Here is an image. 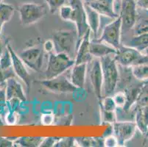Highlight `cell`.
I'll use <instances>...</instances> for the list:
<instances>
[{
    "label": "cell",
    "instance_id": "6da1fadb",
    "mask_svg": "<svg viewBox=\"0 0 148 147\" xmlns=\"http://www.w3.org/2000/svg\"><path fill=\"white\" fill-rule=\"evenodd\" d=\"M100 60L103 71V97L113 96L116 90L119 80V67L114 55L103 57Z\"/></svg>",
    "mask_w": 148,
    "mask_h": 147
},
{
    "label": "cell",
    "instance_id": "7a4b0ae2",
    "mask_svg": "<svg viewBox=\"0 0 148 147\" xmlns=\"http://www.w3.org/2000/svg\"><path fill=\"white\" fill-rule=\"evenodd\" d=\"M55 52L64 53L75 60L80 39L77 30H58L52 36Z\"/></svg>",
    "mask_w": 148,
    "mask_h": 147
},
{
    "label": "cell",
    "instance_id": "3957f363",
    "mask_svg": "<svg viewBox=\"0 0 148 147\" xmlns=\"http://www.w3.org/2000/svg\"><path fill=\"white\" fill-rule=\"evenodd\" d=\"M75 60L64 53H49L47 66L45 71L46 79H52L63 75L65 71L72 68Z\"/></svg>",
    "mask_w": 148,
    "mask_h": 147
},
{
    "label": "cell",
    "instance_id": "277c9868",
    "mask_svg": "<svg viewBox=\"0 0 148 147\" xmlns=\"http://www.w3.org/2000/svg\"><path fill=\"white\" fill-rule=\"evenodd\" d=\"M114 59L117 64L126 67H132L142 63H148V55L136 49L127 46H121L116 49Z\"/></svg>",
    "mask_w": 148,
    "mask_h": 147
},
{
    "label": "cell",
    "instance_id": "5b68a950",
    "mask_svg": "<svg viewBox=\"0 0 148 147\" xmlns=\"http://www.w3.org/2000/svg\"><path fill=\"white\" fill-rule=\"evenodd\" d=\"M95 40L106 43L118 49L122 46V21L120 17L119 16L108 24H106L101 31L100 36Z\"/></svg>",
    "mask_w": 148,
    "mask_h": 147
},
{
    "label": "cell",
    "instance_id": "8992f818",
    "mask_svg": "<svg viewBox=\"0 0 148 147\" xmlns=\"http://www.w3.org/2000/svg\"><path fill=\"white\" fill-rule=\"evenodd\" d=\"M20 19L23 26H29L43 18L47 15L45 6L36 3H24L18 8Z\"/></svg>",
    "mask_w": 148,
    "mask_h": 147
},
{
    "label": "cell",
    "instance_id": "52a82bcc",
    "mask_svg": "<svg viewBox=\"0 0 148 147\" xmlns=\"http://www.w3.org/2000/svg\"><path fill=\"white\" fill-rule=\"evenodd\" d=\"M69 5L72 8V22L76 25L77 32L81 40L87 31L90 29L87 22L85 3L82 0H69Z\"/></svg>",
    "mask_w": 148,
    "mask_h": 147
},
{
    "label": "cell",
    "instance_id": "ba28073f",
    "mask_svg": "<svg viewBox=\"0 0 148 147\" xmlns=\"http://www.w3.org/2000/svg\"><path fill=\"white\" fill-rule=\"evenodd\" d=\"M137 16V5L135 0H122L119 16L122 21V33L123 31L132 30Z\"/></svg>",
    "mask_w": 148,
    "mask_h": 147
},
{
    "label": "cell",
    "instance_id": "9c48e42d",
    "mask_svg": "<svg viewBox=\"0 0 148 147\" xmlns=\"http://www.w3.org/2000/svg\"><path fill=\"white\" fill-rule=\"evenodd\" d=\"M44 56V49L40 46H33L20 53V58L27 66L35 71H41Z\"/></svg>",
    "mask_w": 148,
    "mask_h": 147
},
{
    "label": "cell",
    "instance_id": "30bf717a",
    "mask_svg": "<svg viewBox=\"0 0 148 147\" xmlns=\"http://www.w3.org/2000/svg\"><path fill=\"white\" fill-rule=\"evenodd\" d=\"M38 83L48 91L58 94H70L78 89L72 84L68 77L64 76V74L52 79L39 81Z\"/></svg>",
    "mask_w": 148,
    "mask_h": 147
},
{
    "label": "cell",
    "instance_id": "8fae6325",
    "mask_svg": "<svg viewBox=\"0 0 148 147\" xmlns=\"http://www.w3.org/2000/svg\"><path fill=\"white\" fill-rule=\"evenodd\" d=\"M138 129L134 121H116L113 124V135L118 141L119 146H124L130 141Z\"/></svg>",
    "mask_w": 148,
    "mask_h": 147
},
{
    "label": "cell",
    "instance_id": "7c38bea8",
    "mask_svg": "<svg viewBox=\"0 0 148 147\" xmlns=\"http://www.w3.org/2000/svg\"><path fill=\"white\" fill-rule=\"evenodd\" d=\"M89 78L95 95L99 101H100L103 99V78L100 60L99 58H94L91 60Z\"/></svg>",
    "mask_w": 148,
    "mask_h": 147
},
{
    "label": "cell",
    "instance_id": "4fadbf2b",
    "mask_svg": "<svg viewBox=\"0 0 148 147\" xmlns=\"http://www.w3.org/2000/svg\"><path fill=\"white\" fill-rule=\"evenodd\" d=\"M7 46L11 56L12 67H13V71L16 75V76H18L25 83L27 91H29L31 88V79L29 72L26 68V65L20 58V57L13 51L10 45H8Z\"/></svg>",
    "mask_w": 148,
    "mask_h": 147
},
{
    "label": "cell",
    "instance_id": "5bb4252c",
    "mask_svg": "<svg viewBox=\"0 0 148 147\" xmlns=\"http://www.w3.org/2000/svg\"><path fill=\"white\" fill-rule=\"evenodd\" d=\"M88 5L103 17L111 19L119 17V15L116 12V3L114 0H95L88 3Z\"/></svg>",
    "mask_w": 148,
    "mask_h": 147
},
{
    "label": "cell",
    "instance_id": "9a60e30c",
    "mask_svg": "<svg viewBox=\"0 0 148 147\" xmlns=\"http://www.w3.org/2000/svg\"><path fill=\"white\" fill-rule=\"evenodd\" d=\"M91 29H88L84 35L79 44L77 51L76 57H75V64L80 63H88L95 58L90 52V35Z\"/></svg>",
    "mask_w": 148,
    "mask_h": 147
},
{
    "label": "cell",
    "instance_id": "2e32d148",
    "mask_svg": "<svg viewBox=\"0 0 148 147\" xmlns=\"http://www.w3.org/2000/svg\"><path fill=\"white\" fill-rule=\"evenodd\" d=\"M6 100L17 99L21 102H26L27 98L21 85L13 77L8 78L5 83Z\"/></svg>",
    "mask_w": 148,
    "mask_h": 147
},
{
    "label": "cell",
    "instance_id": "e0dca14e",
    "mask_svg": "<svg viewBox=\"0 0 148 147\" xmlns=\"http://www.w3.org/2000/svg\"><path fill=\"white\" fill-rule=\"evenodd\" d=\"M88 63L75 64L71 68L69 75V80L77 88H83L86 81Z\"/></svg>",
    "mask_w": 148,
    "mask_h": 147
},
{
    "label": "cell",
    "instance_id": "ac0fdd59",
    "mask_svg": "<svg viewBox=\"0 0 148 147\" xmlns=\"http://www.w3.org/2000/svg\"><path fill=\"white\" fill-rule=\"evenodd\" d=\"M90 52L95 58L100 59L108 55H115L116 49L106 43L94 40L90 43Z\"/></svg>",
    "mask_w": 148,
    "mask_h": 147
},
{
    "label": "cell",
    "instance_id": "d6986e66",
    "mask_svg": "<svg viewBox=\"0 0 148 147\" xmlns=\"http://www.w3.org/2000/svg\"><path fill=\"white\" fill-rule=\"evenodd\" d=\"M85 9L86 12L87 22L89 29L95 35V39H97L98 35L100 33L101 16L86 3H85Z\"/></svg>",
    "mask_w": 148,
    "mask_h": 147
},
{
    "label": "cell",
    "instance_id": "ffe728a7",
    "mask_svg": "<svg viewBox=\"0 0 148 147\" xmlns=\"http://www.w3.org/2000/svg\"><path fill=\"white\" fill-rule=\"evenodd\" d=\"M135 107V119L137 128L143 134L147 133L148 128V106H138Z\"/></svg>",
    "mask_w": 148,
    "mask_h": 147
},
{
    "label": "cell",
    "instance_id": "44dd1931",
    "mask_svg": "<svg viewBox=\"0 0 148 147\" xmlns=\"http://www.w3.org/2000/svg\"><path fill=\"white\" fill-rule=\"evenodd\" d=\"M145 10V15H142V13L138 12V8H137L136 20L134 28L132 29L134 32V36L148 33V10Z\"/></svg>",
    "mask_w": 148,
    "mask_h": 147
},
{
    "label": "cell",
    "instance_id": "7402d4cb",
    "mask_svg": "<svg viewBox=\"0 0 148 147\" xmlns=\"http://www.w3.org/2000/svg\"><path fill=\"white\" fill-rule=\"evenodd\" d=\"M125 46L133 47L140 52H144L148 48V33L134 35L126 42Z\"/></svg>",
    "mask_w": 148,
    "mask_h": 147
},
{
    "label": "cell",
    "instance_id": "603a6c76",
    "mask_svg": "<svg viewBox=\"0 0 148 147\" xmlns=\"http://www.w3.org/2000/svg\"><path fill=\"white\" fill-rule=\"evenodd\" d=\"M15 11L14 7L9 4L0 3V37L2 35V27L5 23L8 22L13 17Z\"/></svg>",
    "mask_w": 148,
    "mask_h": 147
},
{
    "label": "cell",
    "instance_id": "cb8c5ba5",
    "mask_svg": "<svg viewBox=\"0 0 148 147\" xmlns=\"http://www.w3.org/2000/svg\"><path fill=\"white\" fill-rule=\"evenodd\" d=\"M77 146L82 147H95V146H105L104 138L100 137H76Z\"/></svg>",
    "mask_w": 148,
    "mask_h": 147
},
{
    "label": "cell",
    "instance_id": "d4e9b609",
    "mask_svg": "<svg viewBox=\"0 0 148 147\" xmlns=\"http://www.w3.org/2000/svg\"><path fill=\"white\" fill-rule=\"evenodd\" d=\"M44 137H21L13 141L16 146L23 147H38Z\"/></svg>",
    "mask_w": 148,
    "mask_h": 147
},
{
    "label": "cell",
    "instance_id": "484cf974",
    "mask_svg": "<svg viewBox=\"0 0 148 147\" xmlns=\"http://www.w3.org/2000/svg\"><path fill=\"white\" fill-rule=\"evenodd\" d=\"M134 77L140 81L148 80V63H142L131 67Z\"/></svg>",
    "mask_w": 148,
    "mask_h": 147
},
{
    "label": "cell",
    "instance_id": "4316f807",
    "mask_svg": "<svg viewBox=\"0 0 148 147\" xmlns=\"http://www.w3.org/2000/svg\"><path fill=\"white\" fill-rule=\"evenodd\" d=\"M100 108L103 109L108 111H115L116 109V105L113 96H107L103 97V99L99 101Z\"/></svg>",
    "mask_w": 148,
    "mask_h": 147
},
{
    "label": "cell",
    "instance_id": "83f0119b",
    "mask_svg": "<svg viewBox=\"0 0 148 147\" xmlns=\"http://www.w3.org/2000/svg\"><path fill=\"white\" fill-rule=\"evenodd\" d=\"M138 106H148V80L145 81L135 104Z\"/></svg>",
    "mask_w": 148,
    "mask_h": 147
},
{
    "label": "cell",
    "instance_id": "f1b7e54d",
    "mask_svg": "<svg viewBox=\"0 0 148 147\" xmlns=\"http://www.w3.org/2000/svg\"><path fill=\"white\" fill-rule=\"evenodd\" d=\"M0 66L2 70H6L12 67V59L8 46L0 57Z\"/></svg>",
    "mask_w": 148,
    "mask_h": 147
},
{
    "label": "cell",
    "instance_id": "f546056e",
    "mask_svg": "<svg viewBox=\"0 0 148 147\" xmlns=\"http://www.w3.org/2000/svg\"><path fill=\"white\" fill-rule=\"evenodd\" d=\"M59 14L61 19L66 21H72V8L71 5H63L59 9Z\"/></svg>",
    "mask_w": 148,
    "mask_h": 147
},
{
    "label": "cell",
    "instance_id": "4dcf8cb0",
    "mask_svg": "<svg viewBox=\"0 0 148 147\" xmlns=\"http://www.w3.org/2000/svg\"><path fill=\"white\" fill-rule=\"evenodd\" d=\"M101 117L103 122L107 124H113L115 121H117L115 111H108V110L101 109Z\"/></svg>",
    "mask_w": 148,
    "mask_h": 147
},
{
    "label": "cell",
    "instance_id": "1f68e13d",
    "mask_svg": "<svg viewBox=\"0 0 148 147\" xmlns=\"http://www.w3.org/2000/svg\"><path fill=\"white\" fill-rule=\"evenodd\" d=\"M77 146L76 141L73 137H60V140L58 141L55 145V147H72Z\"/></svg>",
    "mask_w": 148,
    "mask_h": 147
},
{
    "label": "cell",
    "instance_id": "d6a6232c",
    "mask_svg": "<svg viewBox=\"0 0 148 147\" xmlns=\"http://www.w3.org/2000/svg\"><path fill=\"white\" fill-rule=\"evenodd\" d=\"M48 7L51 13H55L65 4L66 0H44Z\"/></svg>",
    "mask_w": 148,
    "mask_h": 147
},
{
    "label": "cell",
    "instance_id": "836d02e7",
    "mask_svg": "<svg viewBox=\"0 0 148 147\" xmlns=\"http://www.w3.org/2000/svg\"><path fill=\"white\" fill-rule=\"evenodd\" d=\"M113 98L117 107H123L125 105L126 96L123 91H118L116 93H114Z\"/></svg>",
    "mask_w": 148,
    "mask_h": 147
},
{
    "label": "cell",
    "instance_id": "e575fe53",
    "mask_svg": "<svg viewBox=\"0 0 148 147\" xmlns=\"http://www.w3.org/2000/svg\"><path fill=\"white\" fill-rule=\"evenodd\" d=\"M60 137H44L43 141L41 142L40 147H52L55 146L56 143L60 140Z\"/></svg>",
    "mask_w": 148,
    "mask_h": 147
},
{
    "label": "cell",
    "instance_id": "d590c367",
    "mask_svg": "<svg viewBox=\"0 0 148 147\" xmlns=\"http://www.w3.org/2000/svg\"><path fill=\"white\" fill-rule=\"evenodd\" d=\"M104 146L107 147H116L119 146V144L115 136L110 135L104 138Z\"/></svg>",
    "mask_w": 148,
    "mask_h": 147
},
{
    "label": "cell",
    "instance_id": "8d00e7d4",
    "mask_svg": "<svg viewBox=\"0 0 148 147\" xmlns=\"http://www.w3.org/2000/svg\"><path fill=\"white\" fill-rule=\"evenodd\" d=\"M54 121H55V117H54V115L52 113L44 114L41 116V123L44 126L51 125L52 123H54Z\"/></svg>",
    "mask_w": 148,
    "mask_h": 147
},
{
    "label": "cell",
    "instance_id": "74e56055",
    "mask_svg": "<svg viewBox=\"0 0 148 147\" xmlns=\"http://www.w3.org/2000/svg\"><path fill=\"white\" fill-rule=\"evenodd\" d=\"M43 48L44 49V52L47 53H52L55 50V46H54V42L52 40H46L43 44Z\"/></svg>",
    "mask_w": 148,
    "mask_h": 147
},
{
    "label": "cell",
    "instance_id": "f35d334b",
    "mask_svg": "<svg viewBox=\"0 0 148 147\" xmlns=\"http://www.w3.org/2000/svg\"><path fill=\"white\" fill-rule=\"evenodd\" d=\"M13 141L10 140L8 137H0V147H9L13 146Z\"/></svg>",
    "mask_w": 148,
    "mask_h": 147
},
{
    "label": "cell",
    "instance_id": "ab89813d",
    "mask_svg": "<svg viewBox=\"0 0 148 147\" xmlns=\"http://www.w3.org/2000/svg\"><path fill=\"white\" fill-rule=\"evenodd\" d=\"M137 8L148 10V0H137L136 1Z\"/></svg>",
    "mask_w": 148,
    "mask_h": 147
},
{
    "label": "cell",
    "instance_id": "60d3db41",
    "mask_svg": "<svg viewBox=\"0 0 148 147\" xmlns=\"http://www.w3.org/2000/svg\"><path fill=\"white\" fill-rule=\"evenodd\" d=\"M93 1H95V0H83V2H85V3H90V2H93Z\"/></svg>",
    "mask_w": 148,
    "mask_h": 147
},
{
    "label": "cell",
    "instance_id": "b9f144b4",
    "mask_svg": "<svg viewBox=\"0 0 148 147\" xmlns=\"http://www.w3.org/2000/svg\"><path fill=\"white\" fill-rule=\"evenodd\" d=\"M144 53L146 54V55H148V48H147V49H145V52H144Z\"/></svg>",
    "mask_w": 148,
    "mask_h": 147
},
{
    "label": "cell",
    "instance_id": "7bdbcfd3",
    "mask_svg": "<svg viewBox=\"0 0 148 147\" xmlns=\"http://www.w3.org/2000/svg\"><path fill=\"white\" fill-rule=\"evenodd\" d=\"M114 2H122V0H114Z\"/></svg>",
    "mask_w": 148,
    "mask_h": 147
},
{
    "label": "cell",
    "instance_id": "ee69618b",
    "mask_svg": "<svg viewBox=\"0 0 148 147\" xmlns=\"http://www.w3.org/2000/svg\"><path fill=\"white\" fill-rule=\"evenodd\" d=\"M0 125H2V121H1V118H0Z\"/></svg>",
    "mask_w": 148,
    "mask_h": 147
},
{
    "label": "cell",
    "instance_id": "f6af8a7d",
    "mask_svg": "<svg viewBox=\"0 0 148 147\" xmlns=\"http://www.w3.org/2000/svg\"><path fill=\"white\" fill-rule=\"evenodd\" d=\"M2 2V0H0V3H1Z\"/></svg>",
    "mask_w": 148,
    "mask_h": 147
},
{
    "label": "cell",
    "instance_id": "bcb514c9",
    "mask_svg": "<svg viewBox=\"0 0 148 147\" xmlns=\"http://www.w3.org/2000/svg\"><path fill=\"white\" fill-rule=\"evenodd\" d=\"M147 133H148V128H147Z\"/></svg>",
    "mask_w": 148,
    "mask_h": 147
}]
</instances>
